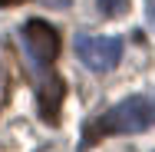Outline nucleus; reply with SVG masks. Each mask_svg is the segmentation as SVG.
I'll use <instances>...</instances> for the list:
<instances>
[{
	"mask_svg": "<svg viewBox=\"0 0 155 152\" xmlns=\"http://www.w3.org/2000/svg\"><path fill=\"white\" fill-rule=\"evenodd\" d=\"M63 96H66V83H63L60 76L46 73V76H43V83H40V90H36V106H40V116L50 122V126H56V122H60Z\"/></svg>",
	"mask_w": 155,
	"mask_h": 152,
	"instance_id": "nucleus-4",
	"label": "nucleus"
},
{
	"mask_svg": "<svg viewBox=\"0 0 155 152\" xmlns=\"http://www.w3.org/2000/svg\"><path fill=\"white\" fill-rule=\"evenodd\" d=\"M76 56L83 66H89L96 73H109L122 60V40L119 36H96V33H79L73 40Z\"/></svg>",
	"mask_w": 155,
	"mask_h": 152,
	"instance_id": "nucleus-2",
	"label": "nucleus"
},
{
	"mask_svg": "<svg viewBox=\"0 0 155 152\" xmlns=\"http://www.w3.org/2000/svg\"><path fill=\"white\" fill-rule=\"evenodd\" d=\"M145 17H149V27L155 30V0H145Z\"/></svg>",
	"mask_w": 155,
	"mask_h": 152,
	"instance_id": "nucleus-7",
	"label": "nucleus"
},
{
	"mask_svg": "<svg viewBox=\"0 0 155 152\" xmlns=\"http://www.w3.org/2000/svg\"><path fill=\"white\" fill-rule=\"evenodd\" d=\"M125 10H129V0H99L102 17H116V13H125Z\"/></svg>",
	"mask_w": 155,
	"mask_h": 152,
	"instance_id": "nucleus-5",
	"label": "nucleus"
},
{
	"mask_svg": "<svg viewBox=\"0 0 155 152\" xmlns=\"http://www.w3.org/2000/svg\"><path fill=\"white\" fill-rule=\"evenodd\" d=\"M23 40H27L33 60L40 63V66L56 63V56H60V33L53 30L46 20H30L23 27Z\"/></svg>",
	"mask_w": 155,
	"mask_h": 152,
	"instance_id": "nucleus-3",
	"label": "nucleus"
},
{
	"mask_svg": "<svg viewBox=\"0 0 155 152\" xmlns=\"http://www.w3.org/2000/svg\"><path fill=\"white\" fill-rule=\"evenodd\" d=\"M17 3H23V0H0V7H17Z\"/></svg>",
	"mask_w": 155,
	"mask_h": 152,
	"instance_id": "nucleus-8",
	"label": "nucleus"
},
{
	"mask_svg": "<svg viewBox=\"0 0 155 152\" xmlns=\"http://www.w3.org/2000/svg\"><path fill=\"white\" fill-rule=\"evenodd\" d=\"M40 3H43V7H50V10H66L73 0H40Z\"/></svg>",
	"mask_w": 155,
	"mask_h": 152,
	"instance_id": "nucleus-6",
	"label": "nucleus"
},
{
	"mask_svg": "<svg viewBox=\"0 0 155 152\" xmlns=\"http://www.w3.org/2000/svg\"><path fill=\"white\" fill-rule=\"evenodd\" d=\"M155 126V96H129L119 106L106 109L102 116L86 122L83 132V149L96 146L106 136H129V132H145Z\"/></svg>",
	"mask_w": 155,
	"mask_h": 152,
	"instance_id": "nucleus-1",
	"label": "nucleus"
}]
</instances>
